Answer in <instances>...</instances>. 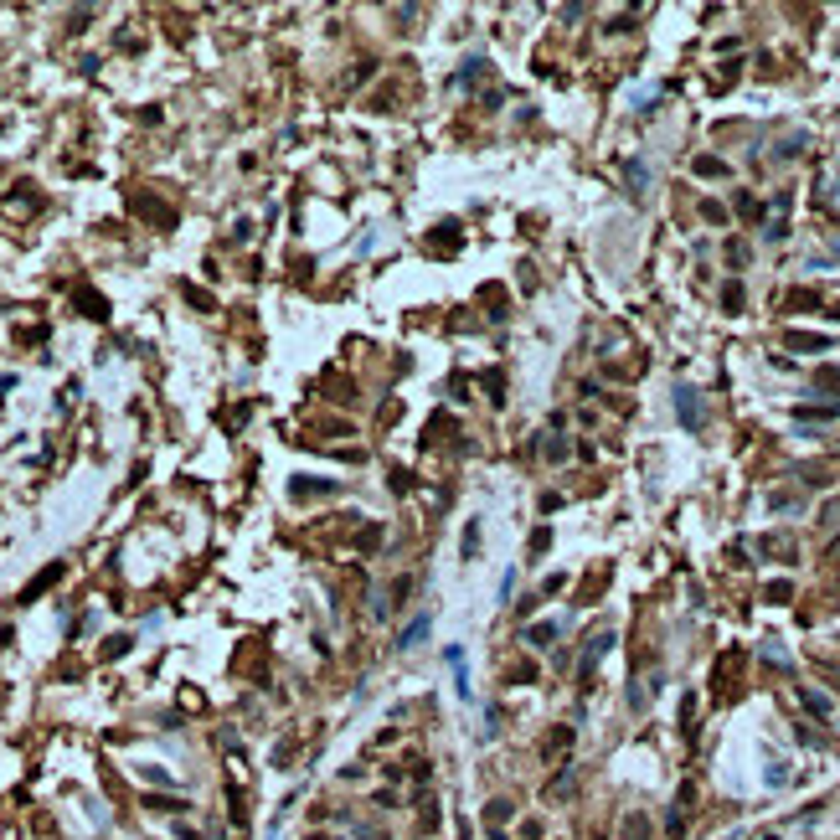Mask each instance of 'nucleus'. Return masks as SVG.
I'll return each mask as SVG.
<instances>
[{"label": "nucleus", "mask_w": 840, "mask_h": 840, "mask_svg": "<svg viewBox=\"0 0 840 840\" xmlns=\"http://www.w3.org/2000/svg\"><path fill=\"white\" fill-rule=\"evenodd\" d=\"M609 645H613V634H609V629H603V634H593V639L583 645V655H577V680H583V686L593 680V671H598V660H603V655H609Z\"/></svg>", "instance_id": "nucleus-1"}, {"label": "nucleus", "mask_w": 840, "mask_h": 840, "mask_svg": "<svg viewBox=\"0 0 840 840\" xmlns=\"http://www.w3.org/2000/svg\"><path fill=\"white\" fill-rule=\"evenodd\" d=\"M675 413H680V423H686L691 433H701V423H706V408H701L696 387H675Z\"/></svg>", "instance_id": "nucleus-2"}, {"label": "nucleus", "mask_w": 840, "mask_h": 840, "mask_svg": "<svg viewBox=\"0 0 840 840\" xmlns=\"http://www.w3.org/2000/svg\"><path fill=\"white\" fill-rule=\"evenodd\" d=\"M57 577H62V562H52V567H42V572H36V577H31V583H26V588H21V603H31L36 593H47V588H52V583H57Z\"/></svg>", "instance_id": "nucleus-3"}, {"label": "nucleus", "mask_w": 840, "mask_h": 840, "mask_svg": "<svg viewBox=\"0 0 840 840\" xmlns=\"http://www.w3.org/2000/svg\"><path fill=\"white\" fill-rule=\"evenodd\" d=\"M521 639H526L531 650H547V645H552V639H557V624H552V619H542V624H531V629H526V634H521Z\"/></svg>", "instance_id": "nucleus-4"}, {"label": "nucleus", "mask_w": 840, "mask_h": 840, "mask_svg": "<svg viewBox=\"0 0 840 840\" xmlns=\"http://www.w3.org/2000/svg\"><path fill=\"white\" fill-rule=\"evenodd\" d=\"M423 634H428V619H413V624H408V629L397 634V650H413V645H418Z\"/></svg>", "instance_id": "nucleus-5"}, {"label": "nucleus", "mask_w": 840, "mask_h": 840, "mask_svg": "<svg viewBox=\"0 0 840 840\" xmlns=\"http://www.w3.org/2000/svg\"><path fill=\"white\" fill-rule=\"evenodd\" d=\"M799 696H804V706H809L815 717H830V696H825V691H809V686H804Z\"/></svg>", "instance_id": "nucleus-6"}, {"label": "nucleus", "mask_w": 840, "mask_h": 840, "mask_svg": "<svg viewBox=\"0 0 840 840\" xmlns=\"http://www.w3.org/2000/svg\"><path fill=\"white\" fill-rule=\"evenodd\" d=\"M696 176H727V160H717V155H696Z\"/></svg>", "instance_id": "nucleus-7"}, {"label": "nucleus", "mask_w": 840, "mask_h": 840, "mask_svg": "<svg viewBox=\"0 0 840 840\" xmlns=\"http://www.w3.org/2000/svg\"><path fill=\"white\" fill-rule=\"evenodd\" d=\"M721 305H727V314H738V310H742V284H727V289H721Z\"/></svg>", "instance_id": "nucleus-8"}, {"label": "nucleus", "mask_w": 840, "mask_h": 840, "mask_svg": "<svg viewBox=\"0 0 840 840\" xmlns=\"http://www.w3.org/2000/svg\"><path fill=\"white\" fill-rule=\"evenodd\" d=\"M784 340H789V346H799V351H825V340H820V335H794V330H789Z\"/></svg>", "instance_id": "nucleus-9"}, {"label": "nucleus", "mask_w": 840, "mask_h": 840, "mask_svg": "<svg viewBox=\"0 0 840 840\" xmlns=\"http://www.w3.org/2000/svg\"><path fill=\"white\" fill-rule=\"evenodd\" d=\"M77 299H83V314H93V320H103V314H109V310H103V299H98V294H88V289H83Z\"/></svg>", "instance_id": "nucleus-10"}, {"label": "nucleus", "mask_w": 840, "mask_h": 840, "mask_svg": "<svg viewBox=\"0 0 840 840\" xmlns=\"http://www.w3.org/2000/svg\"><path fill=\"white\" fill-rule=\"evenodd\" d=\"M356 547H361V552H376V547H382V526H366Z\"/></svg>", "instance_id": "nucleus-11"}, {"label": "nucleus", "mask_w": 840, "mask_h": 840, "mask_svg": "<svg viewBox=\"0 0 840 840\" xmlns=\"http://www.w3.org/2000/svg\"><path fill=\"white\" fill-rule=\"evenodd\" d=\"M547 547H552V531H547V526H536V531H531V557H542Z\"/></svg>", "instance_id": "nucleus-12"}, {"label": "nucleus", "mask_w": 840, "mask_h": 840, "mask_svg": "<svg viewBox=\"0 0 840 840\" xmlns=\"http://www.w3.org/2000/svg\"><path fill=\"white\" fill-rule=\"evenodd\" d=\"M645 186H650V170H639V165H629V191H634V196H639V191H645Z\"/></svg>", "instance_id": "nucleus-13"}, {"label": "nucleus", "mask_w": 840, "mask_h": 840, "mask_svg": "<svg viewBox=\"0 0 840 840\" xmlns=\"http://www.w3.org/2000/svg\"><path fill=\"white\" fill-rule=\"evenodd\" d=\"M484 387H490V402H505V392H501V387H505V376H501V372L484 376Z\"/></svg>", "instance_id": "nucleus-14"}, {"label": "nucleus", "mask_w": 840, "mask_h": 840, "mask_svg": "<svg viewBox=\"0 0 840 840\" xmlns=\"http://www.w3.org/2000/svg\"><path fill=\"white\" fill-rule=\"evenodd\" d=\"M475 552H480V526L469 521V526H464V557H475Z\"/></svg>", "instance_id": "nucleus-15"}, {"label": "nucleus", "mask_w": 840, "mask_h": 840, "mask_svg": "<svg viewBox=\"0 0 840 840\" xmlns=\"http://www.w3.org/2000/svg\"><path fill=\"white\" fill-rule=\"evenodd\" d=\"M701 217L706 222H727V206H721V201H701Z\"/></svg>", "instance_id": "nucleus-16"}, {"label": "nucleus", "mask_w": 840, "mask_h": 840, "mask_svg": "<svg viewBox=\"0 0 840 840\" xmlns=\"http://www.w3.org/2000/svg\"><path fill=\"white\" fill-rule=\"evenodd\" d=\"M789 598H794L789 583H773V588H768V603H789Z\"/></svg>", "instance_id": "nucleus-17"}, {"label": "nucleus", "mask_w": 840, "mask_h": 840, "mask_svg": "<svg viewBox=\"0 0 840 840\" xmlns=\"http://www.w3.org/2000/svg\"><path fill=\"white\" fill-rule=\"evenodd\" d=\"M815 387H835L840 392V372H835V366H825V372L815 376Z\"/></svg>", "instance_id": "nucleus-18"}, {"label": "nucleus", "mask_w": 840, "mask_h": 840, "mask_svg": "<svg viewBox=\"0 0 840 840\" xmlns=\"http://www.w3.org/2000/svg\"><path fill=\"white\" fill-rule=\"evenodd\" d=\"M727 258H732V264H747V243L732 238V243H727Z\"/></svg>", "instance_id": "nucleus-19"}]
</instances>
